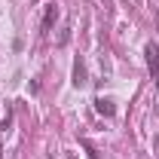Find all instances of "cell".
Wrapping results in <instances>:
<instances>
[{
	"mask_svg": "<svg viewBox=\"0 0 159 159\" xmlns=\"http://www.w3.org/2000/svg\"><path fill=\"white\" fill-rule=\"evenodd\" d=\"M144 55H147V67H150V74H156V77H159V46H156V43H147Z\"/></svg>",
	"mask_w": 159,
	"mask_h": 159,
	"instance_id": "obj_1",
	"label": "cell"
},
{
	"mask_svg": "<svg viewBox=\"0 0 159 159\" xmlns=\"http://www.w3.org/2000/svg\"><path fill=\"white\" fill-rule=\"evenodd\" d=\"M55 21H58V6L49 3V6H46V16H43V31H52Z\"/></svg>",
	"mask_w": 159,
	"mask_h": 159,
	"instance_id": "obj_2",
	"label": "cell"
},
{
	"mask_svg": "<svg viewBox=\"0 0 159 159\" xmlns=\"http://www.w3.org/2000/svg\"><path fill=\"white\" fill-rule=\"evenodd\" d=\"M74 86H86V64H83V58L74 61Z\"/></svg>",
	"mask_w": 159,
	"mask_h": 159,
	"instance_id": "obj_3",
	"label": "cell"
},
{
	"mask_svg": "<svg viewBox=\"0 0 159 159\" xmlns=\"http://www.w3.org/2000/svg\"><path fill=\"white\" fill-rule=\"evenodd\" d=\"M95 110H98L101 116H113V113H116V107H113L110 98H98V101H95Z\"/></svg>",
	"mask_w": 159,
	"mask_h": 159,
	"instance_id": "obj_4",
	"label": "cell"
},
{
	"mask_svg": "<svg viewBox=\"0 0 159 159\" xmlns=\"http://www.w3.org/2000/svg\"><path fill=\"white\" fill-rule=\"evenodd\" d=\"M49 159H52V156H49Z\"/></svg>",
	"mask_w": 159,
	"mask_h": 159,
	"instance_id": "obj_5",
	"label": "cell"
}]
</instances>
